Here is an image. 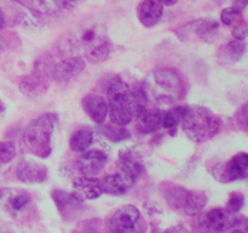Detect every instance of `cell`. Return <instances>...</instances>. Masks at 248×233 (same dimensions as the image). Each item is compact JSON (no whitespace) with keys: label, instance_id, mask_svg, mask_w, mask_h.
<instances>
[{"label":"cell","instance_id":"obj_1","mask_svg":"<svg viewBox=\"0 0 248 233\" xmlns=\"http://www.w3.org/2000/svg\"><path fill=\"white\" fill-rule=\"evenodd\" d=\"M144 89H132L121 78H114L108 86L109 116L114 125L126 126L147 109Z\"/></svg>","mask_w":248,"mask_h":233},{"label":"cell","instance_id":"obj_2","mask_svg":"<svg viewBox=\"0 0 248 233\" xmlns=\"http://www.w3.org/2000/svg\"><path fill=\"white\" fill-rule=\"evenodd\" d=\"M179 124L186 137L196 143L208 141L220 129L216 114L203 106H186Z\"/></svg>","mask_w":248,"mask_h":233},{"label":"cell","instance_id":"obj_3","mask_svg":"<svg viewBox=\"0 0 248 233\" xmlns=\"http://www.w3.org/2000/svg\"><path fill=\"white\" fill-rule=\"evenodd\" d=\"M57 126V116L52 113L40 116L26 126L22 135L24 147L39 158H47L52 152V136Z\"/></svg>","mask_w":248,"mask_h":233},{"label":"cell","instance_id":"obj_4","mask_svg":"<svg viewBox=\"0 0 248 233\" xmlns=\"http://www.w3.org/2000/svg\"><path fill=\"white\" fill-rule=\"evenodd\" d=\"M109 231L110 233H145L147 227L140 209L135 205H124L111 215Z\"/></svg>","mask_w":248,"mask_h":233},{"label":"cell","instance_id":"obj_5","mask_svg":"<svg viewBox=\"0 0 248 233\" xmlns=\"http://www.w3.org/2000/svg\"><path fill=\"white\" fill-rule=\"evenodd\" d=\"M212 174L213 177L220 183H229L237 180L246 179L248 174L247 153H237L229 162L218 163L213 167Z\"/></svg>","mask_w":248,"mask_h":233},{"label":"cell","instance_id":"obj_6","mask_svg":"<svg viewBox=\"0 0 248 233\" xmlns=\"http://www.w3.org/2000/svg\"><path fill=\"white\" fill-rule=\"evenodd\" d=\"M108 147L92 143L89 150L80 153V157L77 162L79 171L84 176L89 177H96L97 175L101 174L108 160Z\"/></svg>","mask_w":248,"mask_h":233},{"label":"cell","instance_id":"obj_7","mask_svg":"<svg viewBox=\"0 0 248 233\" xmlns=\"http://www.w3.org/2000/svg\"><path fill=\"white\" fill-rule=\"evenodd\" d=\"M236 214L224 208H216L203 214L200 218L202 228L210 232H225L236 226Z\"/></svg>","mask_w":248,"mask_h":233},{"label":"cell","instance_id":"obj_8","mask_svg":"<svg viewBox=\"0 0 248 233\" xmlns=\"http://www.w3.org/2000/svg\"><path fill=\"white\" fill-rule=\"evenodd\" d=\"M47 169L41 163L26 158L19 162L17 166V179L23 183H41L47 177Z\"/></svg>","mask_w":248,"mask_h":233},{"label":"cell","instance_id":"obj_9","mask_svg":"<svg viewBox=\"0 0 248 233\" xmlns=\"http://www.w3.org/2000/svg\"><path fill=\"white\" fill-rule=\"evenodd\" d=\"M73 194L80 201L93 200V199L99 198L103 194L101 180L89 176L78 177L73 182Z\"/></svg>","mask_w":248,"mask_h":233},{"label":"cell","instance_id":"obj_10","mask_svg":"<svg viewBox=\"0 0 248 233\" xmlns=\"http://www.w3.org/2000/svg\"><path fill=\"white\" fill-rule=\"evenodd\" d=\"M85 61L81 57H68L60 61L52 69V78L58 83L68 82L85 69Z\"/></svg>","mask_w":248,"mask_h":233},{"label":"cell","instance_id":"obj_11","mask_svg":"<svg viewBox=\"0 0 248 233\" xmlns=\"http://www.w3.org/2000/svg\"><path fill=\"white\" fill-rule=\"evenodd\" d=\"M102 191L109 196H124L135 184V180L118 171L114 175H108L101 180Z\"/></svg>","mask_w":248,"mask_h":233},{"label":"cell","instance_id":"obj_12","mask_svg":"<svg viewBox=\"0 0 248 233\" xmlns=\"http://www.w3.org/2000/svg\"><path fill=\"white\" fill-rule=\"evenodd\" d=\"M82 108H84L85 113L99 125L104 124L107 116H108V102L98 95H89L85 97L82 101Z\"/></svg>","mask_w":248,"mask_h":233},{"label":"cell","instance_id":"obj_13","mask_svg":"<svg viewBox=\"0 0 248 233\" xmlns=\"http://www.w3.org/2000/svg\"><path fill=\"white\" fill-rule=\"evenodd\" d=\"M154 82L160 89L169 94H179L182 89L181 77L172 68H156L154 70Z\"/></svg>","mask_w":248,"mask_h":233},{"label":"cell","instance_id":"obj_14","mask_svg":"<svg viewBox=\"0 0 248 233\" xmlns=\"http://www.w3.org/2000/svg\"><path fill=\"white\" fill-rule=\"evenodd\" d=\"M164 14V6L159 0H143L138 7V17L143 26L154 27L159 23Z\"/></svg>","mask_w":248,"mask_h":233},{"label":"cell","instance_id":"obj_15","mask_svg":"<svg viewBox=\"0 0 248 233\" xmlns=\"http://www.w3.org/2000/svg\"><path fill=\"white\" fill-rule=\"evenodd\" d=\"M207 200V194L203 191H199V189H190L189 191V189H186L181 213H183L186 216L199 215L205 209Z\"/></svg>","mask_w":248,"mask_h":233},{"label":"cell","instance_id":"obj_16","mask_svg":"<svg viewBox=\"0 0 248 233\" xmlns=\"http://www.w3.org/2000/svg\"><path fill=\"white\" fill-rule=\"evenodd\" d=\"M165 109H145L140 116H138V126L144 133H155L162 129V116Z\"/></svg>","mask_w":248,"mask_h":233},{"label":"cell","instance_id":"obj_17","mask_svg":"<svg viewBox=\"0 0 248 233\" xmlns=\"http://www.w3.org/2000/svg\"><path fill=\"white\" fill-rule=\"evenodd\" d=\"M94 135H96V130L90 126H82V128L78 129L69 140L70 150L77 153L85 152L91 147Z\"/></svg>","mask_w":248,"mask_h":233},{"label":"cell","instance_id":"obj_18","mask_svg":"<svg viewBox=\"0 0 248 233\" xmlns=\"http://www.w3.org/2000/svg\"><path fill=\"white\" fill-rule=\"evenodd\" d=\"M110 48L106 40L98 38L92 43L87 44L85 49V57L92 65H99L108 58Z\"/></svg>","mask_w":248,"mask_h":233},{"label":"cell","instance_id":"obj_19","mask_svg":"<svg viewBox=\"0 0 248 233\" xmlns=\"http://www.w3.org/2000/svg\"><path fill=\"white\" fill-rule=\"evenodd\" d=\"M194 26V32H195L196 36L203 41H211L217 36L218 32H219L220 27L219 23L216 21H207V19H202V21H196Z\"/></svg>","mask_w":248,"mask_h":233},{"label":"cell","instance_id":"obj_20","mask_svg":"<svg viewBox=\"0 0 248 233\" xmlns=\"http://www.w3.org/2000/svg\"><path fill=\"white\" fill-rule=\"evenodd\" d=\"M31 197L28 192L26 191H18L14 192V193L10 194L7 197L6 200V209L10 214L12 215H17L18 213H21L22 210L28 206V204L31 203Z\"/></svg>","mask_w":248,"mask_h":233},{"label":"cell","instance_id":"obj_21","mask_svg":"<svg viewBox=\"0 0 248 233\" xmlns=\"http://www.w3.org/2000/svg\"><path fill=\"white\" fill-rule=\"evenodd\" d=\"M118 169L126 176L136 181L144 172L143 160H121L118 159Z\"/></svg>","mask_w":248,"mask_h":233},{"label":"cell","instance_id":"obj_22","mask_svg":"<svg viewBox=\"0 0 248 233\" xmlns=\"http://www.w3.org/2000/svg\"><path fill=\"white\" fill-rule=\"evenodd\" d=\"M245 52H246V43H245V40L235 39V40L230 41L223 48V58H225L229 63L235 62V61H239L244 56Z\"/></svg>","mask_w":248,"mask_h":233},{"label":"cell","instance_id":"obj_23","mask_svg":"<svg viewBox=\"0 0 248 233\" xmlns=\"http://www.w3.org/2000/svg\"><path fill=\"white\" fill-rule=\"evenodd\" d=\"M51 198H52L53 203L56 204V206H57V209L61 213L67 210L72 204L80 203V200L74 194L68 193V192L63 191V189H55V191H52Z\"/></svg>","mask_w":248,"mask_h":233},{"label":"cell","instance_id":"obj_24","mask_svg":"<svg viewBox=\"0 0 248 233\" xmlns=\"http://www.w3.org/2000/svg\"><path fill=\"white\" fill-rule=\"evenodd\" d=\"M184 109H186V106L174 107V108L169 109V111H164V116H162V128L169 129V130L176 129L177 125L181 123Z\"/></svg>","mask_w":248,"mask_h":233},{"label":"cell","instance_id":"obj_25","mask_svg":"<svg viewBox=\"0 0 248 233\" xmlns=\"http://www.w3.org/2000/svg\"><path fill=\"white\" fill-rule=\"evenodd\" d=\"M101 133H103L107 140L114 141V142H120V141H125L130 138V131L125 126L104 125L102 126Z\"/></svg>","mask_w":248,"mask_h":233},{"label":"cell","instance_id":"obj_26","mask_svg":"<svg viewBox=\"0 0 248 233\" xmlns=\"http://www.w3.org/2000/svg\"><path fill=\"white\" fill-rule=\"evenodd\" d=\"M186 192V188H183V187H171V188L166 192V194H165L167 204H169L173 210L178 211V213H181L182 210V204H183Z\"/></svg>","mask_w":248,"mask_h":233},{"label":"cell","instance_id":"obj_27","mask_svg":"<svg viewBox=\"0 0 248 233\" xmlns=\"http://www.w3.org/2000/svg\"><path fill=\"white\" fill-rule=\"evenodd\" d=\"M220 21L223 24L232 27V28H235V27L246 22L242 16V12L235 7H227V9L223 10L222 14H220Z\"/></svg>","mask_w":248,"mask_h":233},{"label":"cell","instance_id":"obj_28","mask_svg":"<svg viewBox=\"0 0 248 233\" xmlns=\"http://www.w3.org/2000/svg\"><path fill=\"white\" fill-rule=\"evenodd\" d=\"M31 5L36 12L51 15L60 11V0H31Z\"/></svg>","mask_w":248,"mask_h":233},{"label":"cell","instance_id":"obj_29","mask_svg":"<svg viewBox=\"0 0 248 233\" xmlns=\"http://www.w3.org/2000/svg\"><path fill=\"white\" fill-rule=\"evenodd\" d=\"M17 154L16 146L11 141H2L0 142V163L6 164L10 163Z\"/></svg>","mask_w":248,"mask_h":233},{"label":"cell","instance_id":"obj_30","mask_svg":"<svg viewBox=\"0 0 248 233\" xmlns=\"http://www.w3.org/2000/svg\"><path fill=\"white\" fill-rule=\"evenodd\" d=\"M144 152L137 146H130L119 150V158L121 160H143Z\"/></svg>","mask_w":248,"mask_h":233},{"label":"cell","instance_id":"obj_31","mask_svg":"<svg viewBox=\"0 0 248 233\" xmlns=\"http://www.w3.org/2000/svg\"><path fill=\"white\" fill-rule=\"evenodd\" d=\"M38 89H39L38 82H36V79H34V78H31V77L23 79L21 84H19V90H21V92L24 95V96L34 97L36 95Z\"/></svg>","mask_w":248,"mask_h":233},{"label":"cell","instance_id":"obj_32","mask_svg":"<svg viewBox=\"0 0 248 233\" xmlns=\"http://www.w3.org/2000/svg\"><path fill=\"white\" fill-rule=\"evenodd\" d=\"M245 204V197L244 194L240 193V192H232L230 193L229 199H228V210H230L232 213L236 214L239 213L242 209Z\"/></svg>","mask_w":248,"mask_h":233},{"label":"cell","instance_id":"obj_33","mask_svg":"<svg viewBox=\"0 0 248 233\" xmlns=\"http://www.w3.org/2000/svg\"><path fill=\"white\" fill-rule=\"evenodd\" d=\"M232 36H234L235 39H237V40H245L247 36V24L246 22H244L242 24H240V26L235 27V28H232Z\"/></svg>","mask_w":248,"mask_h":233},{"label":"cell","instance_id":"obj_34","mask_svg":"<svg viewBox=\"0 0 248 233\" xmlns=\"http://www.w3.org/2000/svg\"><path fill=\"white\" fill-rule=\"evenodd\" d=\"M17 23L21 24V26L27 27H36V21H34V18L31 16H29L28 14H21L17 17Z\"/></svg>","mask_w":248,"mask_h":233},{"label":"cell","instance_id":"obj_35","mask_svg":"<svg viewBox=\"0 0 248 233\" xmlns=\"http://www.w3.org/2000/svg\"><path fill=\"white\" fill-rule=\"evenodd\" d=\"M162 233H189V231L186 230L183 225H177L167 228V230H165Z\"/></svg>","mask_w":248,"mask_h":233},{"label":"cell","instance_id":"obj_36","mask_svg":"<svg viewBox=\"0 0 248 233\" xmlns=\"http://www.w3.org/2000/svg\"><path fill=\"white\" fill-rule=\"evenodd\" d=\"M232 4H234L235 9H237L241 11V10H244L245 7L247 6L248 0H234V1H232Z\"/></svg>","mask_w":248,"mask_h":233},{"label":"cell","instance_id":"obj_37","mask_svg":"<svg viewBox=\"0 0 248 233\" xmlns=\"http://www.w3.org/2000/svg\"><path fill=\"white\" fill-rule=\"evenodd\" d=\"M148 206H150V209H147L148 213L150 214V215H155V214L160 213V209L157 208V204L156 203H147Z\"/></svg>","mask_w":248,"mask_h":233},{"label":"cell","instance_id":"obj_38","mask_svg":"<svg viewBox=\"0 0 248 233\" xmlns=\"http://www.w3.org/2000/svg\"><path fill=\"white\" fill-rule=\"evenodd\" d=\"M177 1H178V0H159V2L162 6H172V5L176 4Z\"/></svg>","mask_w":248,"mask_h":233},{"label":"cell","instance_id":"obj_39","mask_svg":"<svg viewBox=\"0 0 248 233\" xmlns=\"http://www.w3.org/2000/svg\"><path fill=\"white\" fill-rule=\"evenodd\" d=\"M4 22H5L4 14H2V11H1V10H0V29H1L2 26H4Z\"/></svg>","mask_w":248,"mask_h":233},{"label":"cell","instance_id":"obj_40","mask_svg":"<svg viewBox=\"0 0 248 233\" xmlns=\"http://www.w3.org/2000/svg\"><path fill=\"white\" fill-rule=\"evenodd\" d=\"M4 113H5V107H4V104L1 103V101H0V118L4 116Z\"/></svg>","mask_w":248,"mask_h":233},{"label":"cell","instance_id":"obj_41","mask_svg":"<svg viewBox=\"0 0 248 233\" xmlns=\"http://www.w3.org/2000/svg\"><path fill=\"white\" fill-rule=\"evenodd\" d=\"M2 50H4V43H2L1 38H0V53L2 52Z\"/></svg>","mask_w":248,"mask_h":233},{"label":"cell","instance_id":"obj_42","mask_svg":"<svg viewBox=\"0 0 248 233\" xmlns=\"http://www.w3.org/2000/svg\"><path fill=\"white\" fill-rule=\"evenodd\" d=\"M4 196H5V194H4V189L0 188V201H1V199L4 198Z\"/></svg>","mask_w":248,"mask_h":233},{"label":"cell","instance_id":"obj_43","mask_svg":"<svg viewBox=\"0 0 248 233\" xmlns=\"http://www.w3.org/2000/svg\"><path fill=\"white\" fill-rule=\"evenodd\" d=\"M230 233H245V231H242V230H235V231H232V232Z\"/></svg>","mask_w":248,"mask_h":233},{"label":"cell","instance_id":"obj_44","mask_svg":"<svg viewBox=\"0 0 248 233\" xmlns=\"http://www.w3.org/2000/svg\"><path fill=\"white\" fill-rule=\"evenodd\" d=\"M12 1H15V2H23V0H12Z\"/></svg>","mask_w":248,"mask_h":233},{"label":"cell","instance_id":"obj_45","mask_svg":"<svg viewBox=\"0 0 248 233\" xmlns=\"http://www.w3.org/2000/svg\"><path fill=\"white\" fill-rule=\"evenodd\" d=\"M2 233H12V232H2Z\"/></svg>","mask_w":248,"mask_h":233}]
</instances>
